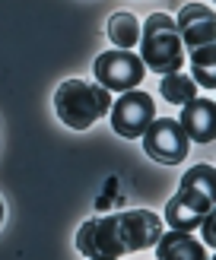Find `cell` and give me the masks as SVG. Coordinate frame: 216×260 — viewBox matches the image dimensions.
Wrapping results in <instances>:
<instances>
[{
  "instance_id": "2",
  "label": "cell",
  "mask_w": 216,
  "mask_h": 260,
  "mask_svg": "<svg viewBox=\"0 0 216 260\" xmlns=\"http://www.w3.org/2000/svg\"><path fill=\"white\" fill-rule=\"evenodd\" d=\"M210 213H216V168L191 165L178 181V190L165 203V225L178 232H194Z\"/></svg>"
},
{
  "instance_id": "9",
  "label": "cell",
  "mask_w": 216,
  "mask_h": 260,
  "mask_svg": "<svg viewBox=\"0 0 216 260\" xmlns=\"http://www.w3.org/2000/svg\"><path fill=\"white\" fill-rule=\"evenodd\" d=\"M178 124L188 134L191 143H200L207 146L216 137V102L210 95H194L191 102L181 105V114H178Z\"/></svg>"
},
{
  "instance_id": "13",
  "label": "cell",
  "mask_w": 216,
  "mask_h": 260,
  "mask_svg": "<svg viewBox=\"0 0 216 260\" xmlns=\"http://www.w3.org/2000/svg\"><path fill=\"white\" fill-rule=\"evenodd\" d=\"M159 95L165 99V102H172V105H178L181 108L184 102H191L197 95V83L191 80L188 73H165V76H159Z\"/></svg>"
},
{
  "instance_id": "10",
  "label": "cell",
  "mask_w": 216,
  "mask_h": 260,
  "mask_svg": "<svg viewBox=\"0 0 216 260\" xmlns=\"http://www.w3.org/2000/svg\"><path fill=\"white\" fill-rule=\"evenodd\" d=\"M152 248H156V260H210L207 248L191 232H178V229L162 232Z\"/></svg>"
},
{
  "instance_id": "5",
  "label": "cell",
  "mask_w": 216,
  "mask_h": 260,
  "mask_svg": "<svg viewBox=\"0 0 216 260\" xmlns=\"http://www.w3.org/2000/svg\"><path fill=\"white\" fill-rule=\"evenodd\" d=\"M152 118H156V102L140 86L118 92V99H111L108 121H111V130L124 140H140Z\"/></svg>"
},
{
  "instance_id": "14",
  "label": "cell",
  "mask_w": 216,
  "mask_h": 260,
  "mask_svg": "<svg viewBox=\"0 0 216 260\" xmlns=\"http://www.w3.org/2000/svg\"><path fill=\"white\" fill-rule=\"evenodd\" d=\"M200 229H203V248H213L216 244V213H210L207 219H203Z\"/></svg>"
},
{
  "instance_id": "16",
  "label": "cell",
  "mask_w": 216,
  "mask_h": 260,
  "mask_svg": "<svg viewBox=\"0 0 216 260\" xmlns=\"http://www.w3.org/2000/svg\"><path fill=\"white\" fill-rule=\"evenodd\" d=\"M114 260H121V257H114Z\"/></svg>"
},
{
  "instance_id": "6",
  "label": "cell",
  "mask_w": 216,
  "mask_h": 260,
  "mask_svg": "<svg viewBox=\"0 0 216 260\" xmlns=\"http://www.w3.org/2000/svg\"><path fill=\"white\" fill-rule=\"evenodd\" d=\"M92 76L102 89L108 92H127V89H137L146 76V67L140 60L137 51H102L92 63Z\"/></svg>"
},
{
  "instance_id": "3",
  "label": "cell",
  "mask_w": 216,
  "mask_h": 260,
  "mask_svg": "<svg viewBox=\"0 0 216 260\" xmlns=\"http://www.w3.org/2000/svg\"><path fill=\"white\" fill-rule=\"evenodd\" d=\"M137 48H140L143 67L156 76L178 73L188 60V51L181 45V35H178L175 16H169V13H149L140 22V45Z\"/></svg>"
},
{
  "instance_id": "4",
  "label": "cell",
  "mask_w": 216,
  "mask_h": 260,
  "mask_svg": "<svg viewBox=\"0 0 216 260\" xmlns=\"http://www.w3.org/2000/svg\"><path fill=\"white\" fill-rule=\"evenodd\" d=\"M111 108V92L99 83L70 76L54 89V111L70 130H89L96 121H102Z\"/></svg>"
},
{
  "instance_id": "1",
  "label": "cell",
  "mask_w": 216,
  "mask_h": 260,
  "mask_svg": "<svg viewBox=\"0 0 216 260\" xmlns=\"http://www.w3.org/2000/svg\"><path fill=\"white\" fill-rule=\"evenodd\" d=\"M159 235H162V219L152 210H124L86 219L76 232V251L86 260H114L152 248Z\"/></svg>"
},
{
  "instance_id": "15",
  "label": "cell",
  "mask_w": 216,
  "mask_h": 260,
  "mask_svg": "<svg viewBox=\"0 0 216 260\" xmlns=\"http://www.w3.org/2000/svg\"><path fill=\"white\" fill-rule=\"evenodd\" d=\"M0 222H4V200H0Z\"/></svg>"
},
{
  "instance_id": "7",
  "label": "cell",
  "mask_w": 216,
  "mask_h": 260,
  "mask_svg": "<svg viewBox=\"0 0 216 260\" xmlns=\"http://www.w3.org/2000/svg\"><path fill=\"white\" fill-rule=\"evenodd\" d=\"M140 140H143V152L159 165H181L191 152V140L178 118H152Z\"/></svg>"
},
{
  "instance_id": "8",
  "label": "cell",
  "mask_w": 216,
  "mask_h": 260,
  "mask_svg": "<svg viewBox=\"0 0 216 260\" xmlns=\"http://www.w3.org/2000/svg\"><path fill=\"white\" fill-rule=\"evenodd\" d=\"M175 25H178L184 51L216 45V13L207 4H184L175 16Z\"/></svg>"
},
{
  "instance_id": "11",
  "label": "cell",
  "mask_w": 216,
  "mask_h": 260,
  "mask_svg": "<svg viewBox=\"0 0 216 260\" xmlns=\"http://www.w3.org/2000/svg\"><path fill=\"white\" fill-rule=\"evenodd\" d=\"M105 32H108V42L121 51H134L140 45V19L127 10L111 13L108 22H105Z\"/></svg>"
},
{
  "instance_id": "12",
  "label": "cell",
  "mask_w": 216,
  "mask_h": 260,
  "mask_svg": "<svg viewBox=\"0 0 216 260\" xmlns=\"http://www.w3.org/2000/svg\"><path fill=\"white\" fill-rule=\"evenodd\" d=\"M191 80L197 89H216V45H203L191 51Z\"/></svg>"
}]
</instances>
